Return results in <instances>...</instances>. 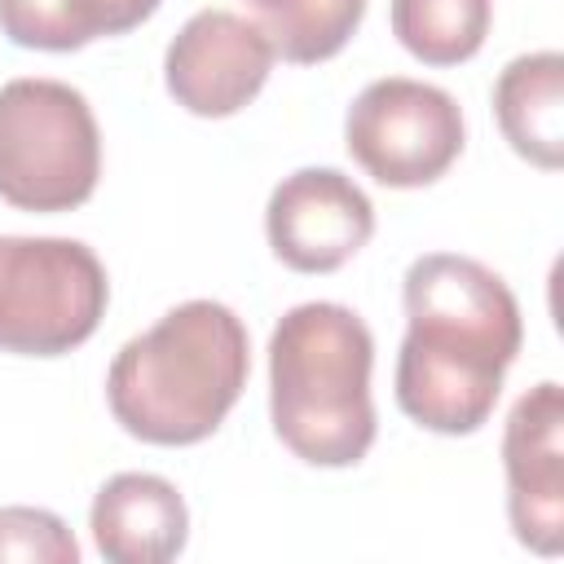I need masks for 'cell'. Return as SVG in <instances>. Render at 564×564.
Masks as SVG:
<instances>
[{"mask_svg": "<svg viewBox=\"0 0 564 564\" xmlns=\"http://www.w3.org/2000/svg\"><path fill=\"white\" fill-rule=\"evenodd\" d=\"M401 304L405 339L392 375L401 414L436 436L480 432L524 344L511 286L476 256L427 251L410 260Z\"/></svg>", "mask_w": 564, "mask_h": 564, "instance_id": "6da1fadb", "label": "cell"}, {"mask_svg": "<svg viewBox=\"0 0 564 564\" xmlns=\"http://www.w3.org/2000/svg\"><path fill=\"white\" fill-rule=\"evenodd\" d=\"M247 375L251 339L242 317L220 300H185L115 352L106 405L145 445H198L229 419Z\"/></svg>", "mask_w": 564, "mask_h": 564, "instance_id": "7a4b0ae2", "label": "cell"}, {"mask_svg": "<svg viewBox=\"0 0 564 564\" xmlns=\"http://www.w3.org/2000/svg\"><path fill=\"white\" fill-rule=\"evenodd\" d=\"M375 335L357 308L304 300L269 335V423L308 467H357L375 436Z\"/></svg>", "mask_w": 564, "mask_h": 564, "instance_id": "3957f363", "label": "cell"}, {"mask_svg": "<svg viewBox=\"0 0 564 564\" xmlns=\"http://www.w3.org/2000/svg\"><path fill=\"white\" fill-rule=\"evenodd\" d=\"M101 181V128L88 97L62 79L0 84V198L18 212H75Z\"/></svg>", "mask_w": 564, "mask_h": 564, "instance_id": "277c9868", "label": "cell"}, {"mask_svg": "<svg viewBox=\"0 0 564 564\" xmlns=\"http://www.w3.org/2000/svg\"><path fill=\"white\" fill-rule=\"evenodd\" d=\"M110 278L97 251L57 234H0V352L62 357L106 317Z\"/></svg>", "mask_w": 564, "mask_h": 564, "instance_id": "5b68a950", "label": "cell"}, {"mask_svg": "<svg viewBox=\"0 0 564 564\" xmlns=\"http://www.w3.org/2000/svg\"><path fill=\"white\" fill-rule=\"evenodd\" d=\"M344 145L370 181L388 189H423L441 181L467 145L463 106L427 79L383 75L352 97Z\"/></svg>", "mask_w": 564, "mask_h": 564, "instance_id": "8992f818", "label": "cell"}, {"mask_svg": "<svg viewBox=\"0 0 564 564\" xmlns=\"http://www.w3.org/2000/svg\"><path fill=\"white\" fill-rule=\"evenodd\" d=\"M273 62L278 48L256 18L198 9L163 53V84L181 110L198 119H229L260 97Z\"/></svg>", "mask_w": 564, "mask_h": 564, "instance_id": "52a82bcc", "label": "cell"}, {"mask_svg": "<svg viewBox=\"0 0 564 564\" xmlns=\"http://www.w3.org/2000/svg\"><path fill=\"white\" fill-rule=\"evenodd\" d=\"M375 234L370 194L339 167H295L269 189L264 238L295 273H335Z\"/></svg>", "mask_w": 564, "mask_h": 564, "instance_id": "ba28073f", "label": "cell"}, {"mask_svg": "<svg viewBox=\"0 0 564 564\" xmlns=\"http://www.w3.org/2000/svg\"><path fill=\"white\" fill-rule=\"evenodd\" d=\"M507 524L533 555L564 551V388L555 379L516 397L502 423Z\"/></svg>", "mask_w": 564, "mask_h": 564, "instance_id": "9c48e42d", "label": "cell"}, {"mask_svg": "<svg viewBox=\"0 0 564 564\" xmlns=\"http://www.w3.org/2000/svg\"><path fill=\"white\" fill-rule=\"evenodd\" d=\"M88 533L110 564H167L189 542V507L167 476L119 471L93 494Z\"/></svg>", "mask_w": 564, "mask_h": 564, "instance_id": "30bf717a", "label": "cell"}, {"mask_svg": "<svg viewBox=\"0 0 564 564\" xmlns=\"http://www.w3.org/2000/svg\"><path fill=\"white\" fill-rule=\"evenodd\" d=\"M494 119L502 141L542 172L564 163V57L533 48L511 57L494 79Z\"/></svg>", "mask_w": 564, "mask_h": 564, "instance_id": "8fae6325", "label": "cell"}, {"mask_svg": "<svg viewBox=\"0 0 564 564\" xmlns=\"http://www.w3.org/2000/svg\"><path fill=\"white\" fill-rule=\"evenodd\" d=\"M163 0H0V35L35 53H75L93 40L128 35Z\"/></svg>", "mask_w": 564, "mask_h": 564, "instance_id": "7c38bea8", "label": "cell"}, {"mask_svg": "<svg viewBox=\"0 0 564 564\" xmlns=\"http://www.w3.org/2000/svg\"><path fill=\"white\" fill-rule=\"evenodd\" d=\"M392 35L423 66H458L485 48L494 0H392Z\"/></svg>", "mask_w": 564, "mask_h": 564, "instance_id": "4fadbf2b", "label": "cell"}, {"mask_svg": "<svg viewBox=\"0 0 564 564\" xmlns=\"http://www.w3.org/2000/svg\"><path fill=\"white\" fill-rule=\"evenodd\" d=\"M273 40L278 57L317 66L335 57L361 26L366 0H242Z\"/></svg>", "mask_w": 564, "mask_h": 564, "instance_id": "5bb4252c", "label": "cell"}, {"mask_svg": "<svg viewBox=\"0 0 564 564\" xmlns=\"http://www.w3.org/2000/svg\"><path fill=\"white\" fill-rule=\"evenodd\" d=\"M0 560L79 564V542L48 507H0Z\"/></svg>", "mask_w": 564, "mask_h": 564, "instance_id": "9a60e30c", "label": "cell"}]
</instances>
